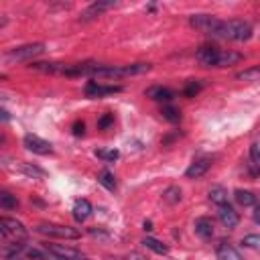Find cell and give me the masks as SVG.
Masks as SVG:
<instances>
[{"label": "cell", "instance_id": "obj_25", "mask_svg": "<svg viewBox=\"0 0 260 260\" xmlns=\"http://www.w3.org/2000/svg\"><path fill=\"white\" fill-rule=\"evenodd\" d=\"M236 77H238V79H244V81H258V79H260V67H252V69L240 71Z\"/></svg>", "mask_w": 260, "mask_h": 260}, {"label": "cell", "instance_id": "obj_27", "mask_svg": "<svg viewBox=\"0 0 260 260\" xmlns=\"http://www.w3.org/2000/svg\"><path fill=\"white\" fill-rule=\"evenodd\" d=\"M199 91H201V83H197V81H189V83L185 85V89H183V93H185L187 98H195Z\"/></svg>", "mask_w": 260, "mask_h": 260}, {"label": "cell", "instance_id": "obj_14", "mask_svg": "<svg viewBox=\"0 0 260 260\" xmlns=\"http://www.w3.org/2000/svg\"><path fill=\"white\" fill-rule=\"evenodd\" d=\"M195 234L201 240H209L213 236V221L209 217H197L195 219Z\"/></svg>", "mask_w": 260, "mask_h": 260}, {"label": "cell", "instance_id": "obj_18", "mask_svg": "<svg viewBox=\"0 0 260 260\" xmlns=\"http://www.w3.org/2000/svg\"><path fill=\"white\" fill-rule=\"evenodd\" d=\"M18 171H20L22 175H26V177H32V179H43V177L47 175L41 167H37V165H32V162H20V165H18Z\"/></svg>", "mask_w": 260, "mask_h": 260}, {"label": "cell", "instance_id": "obj_5", "mask_svg": "<svg viewBox=\"0 0 260 260\" xmlns=\"http://www.w3.org/2000/svg\"><path fill=\"white\" fill-rule=\"evenodd\" d=\"M0 234L4 240H12V242H20L26 238V230L20 221L12 219V217H2L0 219Z\"/></svg>", "mask_w": 260, "mask_h": 260}, {"label": "cell", "instance_id": "obj_24", "mask_svg": "<svg viewBox=\"0 0 260 260\" xmlns=\"http://www.w3.org/2000/svg\"><path fill=\"white\" fill-rule=\"evenodd\" d=\"M0 205L4 209H16L18 207V199H16V195H12L8 191H2L0 193Z\"/></svg>", "mask_w": 260, "mask_h": 260}, {"label": "cell", "instance_id": "obj_20", "mask_svg": "<svg viewBox=\"0 0 260 260\" xmlns=\"http://www.w3.org/2000/svg\"><path fill=\"white\" fill-rule=\"evenodd\" d=\"M234 197H236V201H238L240 205H244V207H252V205H256V195H254L252 191L238 189V191L234 193Z\"/></svg>", "mask_w": 260, "mask_h": 260}, {"label": "cell", "instance_id": "obj_22", "mask_svg": "<svg viewBox=\"0 0 260 260\" xmlns=\"http://www.w3.org/2000/svg\"><path fill=\"white\" fill-rule=\"evenodd\" d=\"M98 181H100V185L106 187L108 191H114V189H116V179H114V175H112L110 171H106V169L98 175Z\"/></svg>", "mask_w": 260, "mask_h": 260}, {"label": "cell", "instance_id": "obj_23", "mask_svg": "<svg viewBox=\"0 0 260 260\" xmlns=\"http://www.w3.org/2000/svg\"><path fill=\"white\" fill-rule=\"evenodd\" d=\"M162 199H165L167 203H179V201H181V189H179L177 185L167 187L165 193H162Z\"/></svg>", "mask_w": 260, "mask_h": 260}, {"label": "cell", "instance_id": "obj_13", "mask_svg": "<svg viewBox=\"0 0 260 260\" xmlns=\"http://www.w3.org/2000/svg\"><path fill=\"white\" fill-rule=\"evenodd\" d=\"M73 219L77 221V223H83L89 215H91V211H93V207H91V203L87 201V199H77L75 203H73Z\"/></svg>", "mask_w": 260, "mask_h": 260}, {"label": "cell", "instance_id": "obj_3", "mask_svg": "<svg viewBox=\"0 0 260 260\" xmlns=\"http://www.w3.org/2000/svg\"><path fill=\"white\" fill-rule=\"evenodd\" d=\"M39 234L49 236V238H61V240H75L79 238V232L69 228V225H61V223H51V221H43L35 228Z\"/></svg>", "mask_w": 260, "mask_h": 260}, {"label": "cell", "instance_id": "obj_34", "mask_svg": "<svg viewBox=\"0 0 260 260\" xmlns=\"http://www.w3.org/2000/svg\"><path fill=\"white\" fill-rule=\"evenodd\" d=\"M254 221L260 223V205H256V209H254Z\"/></svg>", "mask_w": 260, "mask_h": 260}, {"label": "cell", "instance_id": "obj_21", "mask_svg": "<svg viewBox=\"0 0 260 260\" xmlns=\"http://www.w3.org/2000/svg\"><path fill=\"white\" fill-rule=\"evenodd\" d=\"M142 244H144L148 250H152L154 254H167V252H169V248H167L162 242H158L156 238H150V236H146V238L142 240Z\"/></svg>", "mask_w": 260, "mask_h": 260}, {"label": "cell", "instance_id": "obj_2", "mask_svg": "<svg viewBox=\"0 0 260 260\" xmlns=\"http://www.w3.org/2000/svg\"><path fill=\"white\" fill-rule=\"evenodd\" d=\"M191 26L209 35V37H219L221 39V28H223V20L211 14H193L191 16Z\"/></svg>", "mask_w": 260, "mask_h": 260}, {"label": "cell", "instance_id": "obj_1", "mask_svg": "<svg viewBox=\"0 0 260 260\" xmlns=\"http://www.w3.org/2000/svg\"><path fill=\"white\" fill-rule=\"evenodd\" d=\"M252 37V24L246 22V20H240V18H234V20H223V28H221V39H228V41H248Z\"/></svg>", "mask_w": 260, "mask_h": 260}, {"label": "cell", "instance_id": "obj_4", "mask_svg": "<svg viewBox=\"0 0 260 260\" xmlns=\"http://www.w3.org/2000/svg\"><path fill=\"white\" fill-rule=\"evenodd\" d=\"M41 53H45V45L43 43H30V45H22V47H14L6 53V61H32L35 57H39Z\"/></svg>", "mask_w": 260, "mask_h": 260}, {"label": "cell", "instance_id": "obj_32", "mask_svg": "<svg viewBox=\"0 0 260 260\" xmlns=\"http://www.w3.org/2000/svg\"><path fill=\"white\" fill-rule=\"evenodd\" d=\"M83 132H85V124L83 122H75L73 124V134L75 136H83Z\"/></svg>", "mask_w": 260, "mask_h": 260}, {"label": "cell", "instance_id": "obj_26", "mask_svg": "<svg viewBox=\"0 0 260 260\" xmlns=\"http://www.w3.org/2000/svg\"><path fill=\"white\" fill-rule=\"evenodd\" d=\"M160 114H162V118H165V120H169V122H173V124L181 120V112H179L177 108H173V106H165Z\"/></svg>", "mask_w": 260, "mask_h": 260}, {"label": "cell", "instance_id": "obj_16", "mask_svg": "<svg viewBox=\"0 0 260 260\" xmlns=\"http://www.w3.org/2000/svg\"><path fill=\"white\" fill-rule=\"evenodd\" d=\"M146 95H148L150 100H154V102H171V100L175 98V91L169 89V87H160V85H156V87L146 89Z\"/></svg>", "mask_w": 260, "mask_h": 260}, {"label": "cell", "instance_id": "obj_17", "mask_svg": "<svg viewBox=\"0 0 260 260\" xmlns=\"http://www.w3.org/2000/svg\"><path fill=\"white\" fill-rule=\"evenodd\" d=\"M242 61V55L236 53V51H219V57H217V63L215 67H230L234 63Z\"/></svg>", "mask_w": 260, "mask_h": 260}, {"label": "cell", "instance_id": "obj_8", "mask_svg": "<svg viewBox=\"0 0 260 260\" xmlns=\"http://www.w3.org/2000/svg\"><path fill=\"white\" fill-rule=\"evenodd\" d=\"M47 250L51 254H55L59 260H87L79 250L75 248H69V246H63V244H45Z\"/></svg>", "mask_w": 260, "mask_h": 260}, {"label": "cell", "instance_id": "obj_29", "mask_svg": "<svg viewBox=\"0 0 260 260\" xmlns=\"http://www.w3.org/2000/svg\"><path fill=\"white\" fill-rule=\"evenodd\" d=\"M242 244H244V246H248V248H258V246H260V236L250 234V236H246V238L242 240Z\"/></svg>", "mask_w": 260, "mask_h": 260}, {"label": "cell", "instance_id": "obj_7", "mask_svg": "<svg viewBox=\"0 0 260 260\" xmlns=\"http://www.w3.org/2000/svg\"><path fill=\"white\" fill-rule=\"evenodd\" d=\"M83 91H85L87 98H104V95L120 93L122 87L120 85H104V83H98V81H87Z\"/></svg>", "mask_w": 260, "mask_h": 260}, {"label": "cell", "instance_id": "obj_6", "mask_svg": "<svg viewBox=\"0 0 260 260\" xmlns=\"http://www.w3.org/2000/svg\"><path fill=\"white\" fill-rule=\"evenodd\" d=\"M22 144H24V148L26 150H30V152H35V154H51L53 152V146H51V142H47L45 138H41V136H37V134H26L24 138H22Z\"/></svg>", "mask_w": 260, "mask_h": 260}, {"label": "cell", "instance_id": "obj_19", "mask_svg": "<svg viewBox=\"0 0 260 260\" xmlns=\"http://www.w3.org/2000/svg\"><path fill=\"white\" fill-rule=\"evenodd\" d=\"M207 195H209V201H211V203H215L217 207H219V205H225V203H228V191H225L223 187H219V185L211 187Z\"/></svg>", "mask_w": 260, "mask_h": 260}, {"label": "cell", "instance_id": "obj_37", "mask_svg": "<svg viewBox=\"0 0 260 260\" xmlns=\"http://www.w3.org/2000/svg\"><path fill=\"white\" fill-rule=\"evenodd\" d=\"M8 118H10V116H8V112H6V110H2V120H8Z\"/></svg>", "mask_w": 260, "mask_h": 260}, {"label": "cell", "instance_id": "obj_31", "mask_svg": "<svg viewBox=\"0 0 260 260\" xmlns=\"http://www.w3.org/2000/svg\"><path fill=\"white\" fill-rule=\"evenodd\" d=\"M95 154L100 158H106V160H116L118 158V150H95Z\"/></svg>", "mask_w": 260, "mask_h": 260}, {"label": "cell", "instance_id": "obj_33", "mask_svg": "<svg viewBox=\"0 0 260 260\" xmlns=\"http://www.w3.org/2000/svg\"><path fill=\"white\" fill-rule=\"evenodd\" d=\"M252 158H254V162L260 167V142L252 146Z\"/></svg>", "mask_w": 260, "mask_h": 260}, {"label": "cell", "instance_id": "obj_35", "mask_svg": "<svg viewBox=\"0 0 260 260\" xmlns=\"http://www.w3.org/2000/svg\"><path fill=\"white\" fill-rule=\"evenodd\" d=\"M128 260H146L144 256H140V254H130V258Z\"/></svg>", "mask_w": 260, "mask_h": 260}, {"label": "cell", "instance_id": "obj_28", "mask_svg": "<svg viewBox=\"0 0 260 260\" xmlns=\"http://www.w3.org/2000/svg\"><path fill=\"white\" fill-rule=\"evenodd\" d=\"M114 124V116L112 114H104L100 120H98V128L100 130H106V128H110Z\"/></svg>", "mask_w": 260, "mask_h": 260}, {"label": "cell", "instance_id": "obj_30", "mask_svg": "<svg viewBox=\"0 0 260 260\" xmlns=\"http://www.w3.org/2000/svg\"><path fill=\"white\" fill-rule=\"evenodd\" d=\"M24 252H26V256H28V258H37V260H49V256H47L45 252L37 250V248H26Z\"/></svg>", "mask_w": 260, "mask_h": 260}, {"label": "cell", "instance_id": "obj_12", "mask_svg": "<svg viewBox=\"0 0 260 260\" xmlns=\"http://www.w3.org/2000/svg\"><path fill=\"white\" fill-rule=\"evenodd\" d=\"M217 215H219V219H221V223L225 225V228H236L238 223H240V215H238V211L232 207V205H219V211H217Z\"/></svg>", "mask_w": 260, "mask_h": 260}, {"label": "cell", "instance_id": "obj_11", "mask_svg": "<svg viewBox=\"0 0 260 260\" xmlns=\"http://www.w3.org/2000/svg\"><path fill=\"white\" fill-rule=\"evenodd\" d=\"M209 167H211V158H209V156L197 158V160H193V162L189 165V169L185 171V177H187V179H199V177H203V175L209 171Z\"/></svg>", "mask_w": 260, "mask_h": 260}, {"label": "cell", "instance_id": "obj_36", "mask_svg": "<svg viewBox=\"0 0 260 260\" xmlns=\"http://www.w3.org/2000/svg\"><path fill=\"white\" fill-rule=\"evenodd\" d=\"M144 230H146V232H150V230H152V221H150V219H148V221H144Z\"/></svg>", "mask_w": 260, "mask_h": 260}, {"label": "cell", "instance_id": "obj_15", "mask_svg": "<svg viewBox=\"0 0 260 260\" xmlns=\"http://www.w3.org/2000/svg\"><path fill=\"white\" fill-rule=\"evenodd\" d=\"M215 256H217V260H244L242 254H240L234 246H230L228 242H221V244L217 246Z\"/></svg>", "mask_w": 260, "mask_h": 260}, {"label": "cell", "instance_id": "obj_9", "mask_svg": "<svg viewBox=\"0 0 260 260\" xmlns=\"http://www.w3.org/2000/svg\"><path fill=\"white\" fill-rule=\"evenodd\" d=\"M219 51H221V49H217L215 45H203V47L197 49L195 57H197V61H199L201 65H205V67H215L217 57H219Z\"/></svg>", "mask_w": 260, "mask_h": 260}, {"label": "cell", "instance_id": "obj_10", "mask_svg": "<svg viewBox=\"0 0 260 260\" xmlns=\"http://www.w3.org/2000/svg\"><path fill=\"white\" fill-rule=\"evenodd\" d=\"M116 6V2H93V4H89L83 12H81V16H79V20H93V18H98L102 12H106V10H110V8H114Z\"/></svg>", "mask_w": 260, "mask_h": 260}]
</instances>
